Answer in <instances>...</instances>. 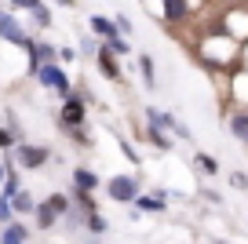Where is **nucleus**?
Returning a JSON list of instances; mask_svg holds the SVG:
<instances>
[{"mask_svg":"<svg viewBox=\"0 0 248 244\" xmlns=\"http://www.w3.org/2000/svg\"><path fill=\"white\" fill-rule=\"evenodd\" d=\"M11 208H15V212H37V204H33V197L26 190H18L15 197H11Z\"/></svg>","mask_w":248,"mask_h":244,"instance_id":"4468645a","label":"nucleus"},{"mask_svg":"<svg viewBox=\"0 0 248 244\" xmlns=\"http://www.w3.org/2000/svg\"><path fill=\"white\" fill-rule=\"evenodd\" d=\"M135 208H142V212H164V200L161 197H135Z\"/></svg>","mask_w":248,"mask_h":244,"instance_id":"2eb2a0df","label":"nucleus"},{"mask_svg":"<svg viewBox=\"0 0 248 244\" xmlns=\"http://www.w3.org/2000/svg\"><path fill=\"white\" fill-rule=\"evenodd\" d=\"M197 164H201V168L208 171V175H216V168H219L216 160H212V157H204V153H197Z\"/></svg>","mask_w":248,"mask_h":244,"instance_id":"a211bd4d","label":"nucleus"},{"mask_svg":"<svg viewBox=\"0 0 248 244\" xmlns=\"http://www.w3.org/2000/svg\"><path fill=\"white\" fill-rule=\"evenodd\" d=\"M0 37L11 40V44H18V47H26V51H33V47H37V44H33V40L22 33V26L8 15V11H0Z\"/></svg>","mask_w":248,"mask_h":244,"instance_id":"7ed1b4c3","label":"nucleus"},{"mask_svg":"<svg viewBox=\"0 0 248 244\" xmlns=\"http://www.w3.org/2000/svg\"><path fill=\"white\" fill-rule=\"evenodd\" d=\"M113 47H102V51H99V69H102V76H109V80H121V66H117V59H113Z\"/></svg>","mask_w":248,"mask_h":244,"instance_id":"6e6552de","label":"nucleus"},{"mask_svg":"<svg viewBox=\"0 0 248 244\" xmlns=\"http://www.w3.org/2000/svg\"><path fill=\"white\" fill-rule=\"evenodd\" d=\"M0 244H26V226H22V222H8Z\"/></svg>","mask_w":248,"mask_h":244,"instance_id":"1a4fd4ad","label":"nucleus"},{"mask_svg":"<svg viewBox=\"0 0 248 244\" xmlns=\"http://www.w3.org/2000/svg\"><path fill=\"white\" fill-rule=\"evenodd\" d=\"M11 4H15V8H26V11H33L40 4V0H11Z\"/></svg>","mask_w":248,"mask_h":244,"instance_id":"5701e85b","label":"nucleus"},{"mask_svg":"<svg viewBox=\"0 0 248 244\" xmlns=\"http://www.w3.org/2000/svg\"><path fill=\"white\" fill-rule=\"evenodd\" d=\"M73 183H77L80 190H95V186H99V175L88 171V168H77V171H73Z\"/></svg>","mask_w":248,"mask_h":244,"instance_id":"9b49d317","label":"nucleus"},{"mask_svg":"<svg viewBox=\"0 0 248 244\" xmlns=\"http://www.w3.org/2000/svg\"><path fill=\"white\" fill-rule=\"evenodd\" d=\"M230 183H233V186H237V190H248V179H245V175H241V171H233V175H230Z\"/></svg>","mask_w":248,"mask_h":244,"instance_id":"412c9836","label":"nucleus"},{"mask_svg":"<svg viewBox=\"0 0 248 244\" xmlns=\"http://www.w3.org/2000/svg\"><path fill=\"white\" fill-rule=\"evenodd\" d=\"M33 18H37V26H47L51 22V11H47L44 4H37V8H33Z\"/></svg>","mask_w":248,"mask_h":244,"instance_id":"f3484780","label":"nucleus"},{"mask_svg":"<svg viewBox=\"0 0 248 244\" xmlns=\"http://www.w3.org/2000/svg\"><path fill=\"white\" fill-rule=\"evenodd\" d=\"M18 164L22 168H40V164H47V150L44 146H18Z\"/></svg>","mask_w":248,"mask_h":244,"instance_id":"423d86ee","label":"nucleus"},{"mask_svg":"<svg viewBox=\"0 0 248 244\" xmlns=\"http://www.w3.org/2000/svg\"><path fill=\"white\" fill-rule=\"evenodd\" d=\"M92 30L99 33V37H106V40H113V37H117V26L109 22V18H102V15H95V18H92Z\"/></svg>","mask_w":248,"mask_h":244,"instance_id":"f8f14e48","label":"nucleus"},{"mask_svg":"<svg viewBox=\"0 0 248 244\" xmlns=\"http://www.w3.org/2000/svg\"><path fill=\"white\" fill-rule=\"evenodd\" d=\"M230 131L241 138V142H248V113H237V117H230Z\"/></svg>","mask_w":248,"mask_h":244,"instance_id":"ddd939ff","label":"nucleus"},{"mask_svg":"<svg viewBox=\"0 0 248 244\" xmlns=\"http://www.w3.org/2000/svg\"><path fill=\"white\" fill-rule=\"evenodd\" d=\"M146 121H150V128H157V131H161V128H171V131H179V135H190V131H186L175 117H171V113H161V109H146Z\"/></svg>","mask_w":248,"mask_h":244,"instance_id":"0eeeda50","label":"nucleus"},{"mask_svg":"<svg viewBox=\"0 0 248 244\" xmlns=\"http://www.w3.org/2000/svg\"><path fill=\"white\" fill-rule=\"evenodd\" d=\"M11 142H15V131H8V128H0V150H8Z\"/></svg>","mask_w":248,"mask_h":244,"instance_id":"6ab92c4d","label":"nucleus"},{"mask_svg":"<svg viewBox=\"0 0 248 244\" xmlns=\"http://www.w3.org/2000/svg\"><path fill=\"white\" fill-rule=\"evenodd\" d=\"M109 47H113L117 55H124V51H128V40H124V37H113V40H109Z\"/></svg>","mask_w":248,"mask_h":244,"instance_id":"aec40b11","label":"nucleus"},{"mask_svg":"<svg viewBox=\"0 0 248 244\" xmlns=\"http://www.w3.org/2000/svg\"><path fill=\"white\" fill-rule=\"evenodd\" d=\"M59 4H66V8H73V0H59Z\"/></svg>","mask_w":248,"mask_h":244,"instance_id":"393cba45","label":"nucleus"},{"mask_svg":"<svg viewBox=\"0 0 248 244\" xmlns=\"http://www.w3.org/2000/svg\"><path fill=\"white\" fill-rule=\"evenodd\" d=\"M66 208H70V200L62 197V193H51L47 200H40V204H37V226H40V229H51L55 219H59V215H66Z\"/></svg>","mask_w":248,"mask_h":244,"instance_id":"f257e3e1","label":"nucleus"},{"mask_svg":"<svg viewBox=\"0 0 248 244\" xmlns=\"http://www.w3.org/2000/svg\"><path fill=\"white\" fill-rule=\"evenodd\" d=\"M37 80H40L44 88H55L62 99H70V95H73V92H70V80H66V73H62L55 62H44V66L37 69Z\"/></svg>","mask_w":248,"mask_h":244,"instance_id":"f03ea898","label":"nucleus"},{"mask_svg":"<svg viewBox=\"0 0 248 244\" xmlns=\"http://www.w3.org/2000/svg\"><path fill=\"white\" fill-rule=\"evenodd\" d=\"M164 18H168V22H183L186 18V0H164Z\"/></svg>","mask_w":248,"mask_h":244,"instance_id":"9d476101","label":"nucleus"},{"mask_svg":"<svg viewBox=\"0 0 248 244\" xmlns=\"http://www.w3.org/2000/svg\"><path fill=\"white\" fill-rule=\"evenodd\" d=\"M139 69H142V76H146V84L154 88L157 84V73H154V59H150V55H142V59H139Z\"/></svg>","mask_w":248,"mask_h":244,"instance_id":"dca6fc26","label":"nucleus"},{"mask_svg":"<svg viewBox=\"0 0 248 244\" xmlns=\"http://www.w3.org/2000/svg\"><path fill=\"white\" fill-rule=\"evenodd\" d=\"M59 121L66 124V128H80V124H84V102L70 95V99L62 102V113H59Z\"/></svg>","mask_w":248,"mask_h":244,"instance_id":"39448f33","label":"nucleus"},{"mask_svg":"<svg viewBox=\"0 0 248 244\" xmlns=\"http://www.w3.org/2000/svg\"><path fill=\"white\" fill-rule=\"evenodd\" d=\"M88 226H92V229H95V233H102V229H106V222H102V219H99V215H92V219H88Z\"/></svg>","mask_w":248,"mask_h":244,"instance_id":"4be33fe9","label":"nucleus"},{"mask_svg":"<svg viewBox=\"0 0 248 244\" xmlns=\"http://www.w3.org/2000/svg\"><path fill=\"white\" fill-rule=\"evenodd\" d=\"M0 183H8V168L4 164H0Z\"/></svg>","mask_w":248,"mask_h":244,"instance_id":"b1692460","label":"nucleus"},{"mask_svg":"<svg viewBox=\"0 0 248 244\" xmlns=\"http://www.w3.org/2000/svg\"><path fill=\"white\" fill-rule=\"evenodd\" d=\"M109 197H113V200H135V197H139V179L113 175V179H109Z\"/></svg>","mask_w":248,"mask_h":244,"instance_id":"20e7f679","label":"nucleus"}]
</instances>
